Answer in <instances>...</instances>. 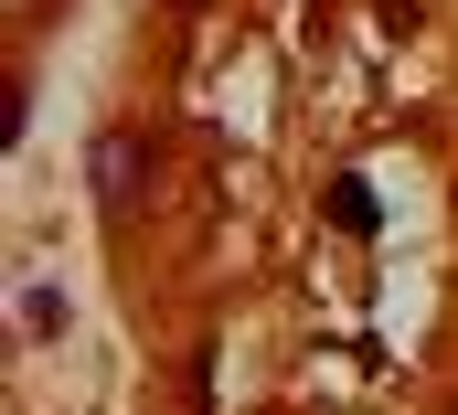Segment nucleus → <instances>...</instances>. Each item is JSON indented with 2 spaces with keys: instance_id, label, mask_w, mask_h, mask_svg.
I'll return each mask as SVG.
<instances>
[{
  "instance_id": "nucleus-1",
  "label": "nucleus",
  "mask_w": 458,
  "mask_h": 415,
  "mask_svg": "<svg viewBox=\"0 0 458 415\" xmlns=\"http://www.w3.org/2000/svg\"><path fill=\"white\" fill-rule=\"evenodd\" d=\"M86 182H97V203H107V213L139 192V128H107V139L86 149Z\"/></svg>"
},
{
  "instance_id": "nucleus-2",
  "label": "nucleus",
  "mask_w": 458,
  "mask_h": 415,
  "mask_svg": "<svg viewBox=\"0 0 458 415\" xmlns=\"http://www.w3.org/2000/svg\"><path fill=\"white\" fill-rule=\"evenodd\" d=\"M21 330H32V341H54V330H64V299H54V288H32V299H21Z\"/></svg>"
},
{
  "instance_id": "nucleus-3",
  "label": "nucleus",
  "mask_w": 458,
  "mask_h": 415,
  "mask_svg": "<svg viewBox=\"0 0 458 415\" xmlns=\"http://www.w3.org/2000/svg\"><path fill=\"white\" fill-rule=\"evenodd\" d=\"M331 224H352V234H362V224H373V192H362V182H331Z\"/></svg>"
},
{
  "instance_id": "nucleus-4",
  "label": "nucleus",
  "mask_w": 458,
  "mask_h": 415,
  "mask_svg": "<svg viewBox=\"0 0 458 415\" xmlns=\"http://www.w3.org/2000/svg\"><path fill=\"white\" fill-rule=\"evenodd\" d=\"M171 11H192V0H171Z\"/></svg>"
}]
</instances>
